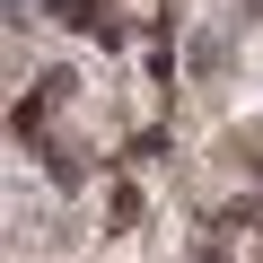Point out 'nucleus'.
Here are the masks:
<instances>
[{"instance_id":"1","label":"nucleus","mask_w":263,"mask_h":263,"mask_svg":"<svg viewBox=\"0 0 263 263\" xmlns=\"http://www.w3.org/2000/svg\"><path fill=\"white\" fill-rule=\"evenodd\" d=\"M254 9H263V0H254Z\"/></svg>"}]
</instances>
